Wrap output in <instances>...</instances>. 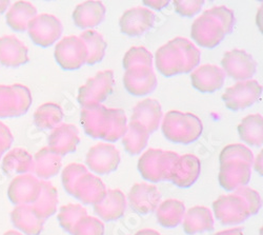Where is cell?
Segmentation results:
<instances>
[{
	"label": "cell",
	"mask_w": 263,
	"mask_h": 235,
	"mask_svg": "<svg viewBox=\"0 0 263 235\" xmlns=\"http://www.w3.org/2000/svg\"><path fill=\"white\" fill-rule=\"evenodd\" d=\"M123 84L129 94L144 96L156 90L158 80L153 67L139 66L129 68L125 71Z\"/></svg>",
	"instance_id": "14"
},
{
	"label": "cell",
	"mask_w": 263,
	"mask_h": 235,
	"mask_svg": "<svg viewBox=\"0 0 263 235\" xmlns=\"http://www.w3.org/2000/svg\"><path fill=\"white\" fill-rule=\"evenodd\" d=\"M262 95V87L257 80L238 81L228 88L222 95L228 109L232 111L246 110L256 103Z\"/></svg>",
	"instance_id": "11"
},
{
	"label": "cell",
	"mask_w": 263,
	"mask_h": 235,
	"mask_svg": "<svg viewBox=\"0 0 263 235\" xmlns=\"http://www.w3.org/2000/svg\"><path fill=\"white\" fill-rule=\"evenodd\" d=\"M135 235H162L160 232L153 230V229H142L138 231Z\"/></svg>",
	"instance_id": "49"
},
{
	"label": "cell",
	"mask_w": 263,
	"mask_h": 235,
	"mask_svg": "<svg viewBox=\"0 0 263 235\" xmlns=\"http://www.w3.org/2000/svg\"><path fill=\"white\" fill-rule=\"evenodd\" d=\"M106 9L101 2H84L73 12L74 24L80 29H92L99 26L105 18Z\"/></svg>",
	"instance_id": "27"
},
{
	"label": "cell",
	"mask_w": 263,
	"mask_h": 235,
	"mask_svg": "<svg viewBox=\"0 0 263 235\" xmlns=\"http://www.w3.org/2000/svg\"><path fill=\"white\" fill-rule=\"evenodd\" d=\"M55 59L63 70H77L86 63L87 50L79 36L62 38L55 47Z\"/></svg>",
	"instance_id": "10"
},
{
	"label": "cell",
	"mask_w": 263,
	"mask_h": 235,
	"mask_svg": "<svg viewBox=\"0 0 263 235\" xmlns=\"http://www.w3.org/2000/svg\"><path fill=\"white\" fill-rule=\"evenodd\" d=\"M118 149L107 142H99L92 147L86 154L85 162L89 169L98 175H106L117 170L120 164Z\"/></svg>",
	"instance_id": "12"
},
{
	"label": "cell",
	"mask_w": 263,
	"mask_h": 235,
	"mask_svg": "<svg viewBox=\"0 0 263 235\" xmlns=\"http://www.w3.org/2000/svg\"><path fill=\"white\" fill-rule=\"evenodd\" d=\"M37 15V9L29 2L13 4L6 14L8 26L15 32H26L30 21Z\"/></svg>",
	"instance_id": "32"
},
{
	"label": "cell",
	"mask_w": 263,
	"mask_h": 235,
	"mask_svg": "<svg viewBox=\"0 0 263 235\" xmlns=\"http://www.w3.org/2000/svg\"><path fill=\"white\" fill-rule=\"evenodd\" d=\"M89 171L87 168L81 164H70L65 167L62 171L61 174V180L64 190L68 192L70 195L73 196V192L76 183L78 179L86 174Z\"/></svg>",
	"instance_id": "41"
},
{
	"label": "cell",
	"mask_w": 263,
	"mask_h": 235,
	"mask_svg": "<svg viewBox=\"0 0 263 235\" xmlns=\"http://www.w3.org/2000/svg\"><path fill=\"white\" fill-rule=\"evenodd\" d=\"M29 50L15 35L0 37V63L8 68H18L28 63Z\"/></svg>",
	"instance_id": "21"
},
{
	"label": "cell",
	"mask_w": 263,
	"mask_h": 235,
	"mask_svg": "<svg viewBox=\"0 0 263 235\" xmlns=\"http://www.w3.org/2000/svg\"><path fill=\"white\" fill-rule=\"evenodd\" d=\"M71 235H104V225L99 219L85 215L77 222Z\"/></svg>",
	"instance_id": "42"
},
{
	"label": "cell",
	"mask_w": 263,
	"mask_h": 235,
	"mask_svg": "<svg viewBox=\"0 0 263 235\" xmlns=\"http://www.w3.org/2000/svg\"><path fill=\"white\" fill-rule=\"evenodd\" d=\"M126 205L125 195L121 190L109 189L106 191L105 197L94 205V212L104 222H114L124 215Z\"/></svg>",
	"instance_id": "24"
},
{
	"label": "cell",
	"mask_w": 263,
	"mask_h": 235,
	"mask_svg": "<svg viewBox=\"0 0 263 235\" xmlns=\"http://www.w3.org/2000/svg\"><path fill=\"white\" fill-rule=\"evenodd\" d=\"M216 219L224 226H237L251 218L245 200L236 193L221 195L213 203Z\"/></svg>",
	"instance_id": "8"
},
{
	"label": "cell",
	"mask_w": 263,
	"mask_h": 235,
	"mask_svg": "<svg viewBox=\"0 0 263 235\" xmlns=\"http://www.w3.org/2000/svg\"><path fill=\"white\" fill-rule=\"evenodd\" d=\"M162 116V108L158 100L146 98L134 106L130 121H137L144 125L151 135L158 130Z\"/></svg>",
	"instance_id": "25"
},
{
	"label": "cell",
	"mask_w": 263,
	"mask_h": 235,
	"mask_svg": "<svg viewBox=\"0 0 263 235\" xmlns=\"http://www.w3.org/2000/svg\"><path fill=\"white\" fill-rule=\"evenodd\" d=\"M153 66V56L144 47L130 48L123 57V68L125 70L134 67Z\"/></svg>",
	"instance_id": "40"
},
{
	"label": "cell",
	"mask_w": 263,
	"mask_h": 235,
	"mask_svg": "<svg viewBox=\"0 0 263 235\" xmlns=\"http://www.w3.org/2000/svg\"><path fill=\"white\" fill-rule=\"evenodd\" d=\"M204 6V2H174L175 11L179 15L184 17H194L198 14L202 7Z\"/></svg>",
	"instance_id": "44"
},
{
	"label": "cell",
	"mask_w": 263,
	"mask_h": 235,
	"mask_svg": "<svg viewBox=\"0 0 263 235\" xmlns=\"http://www.w3.org/2000/svg\"><path fill=\"white\" fill-rule=\"evenodd\" d=\"M236 24L234 12L227 7H214L197 18L192 26L191 35L196 44L214 49L221 44L226 35L231 34Z\"/></svg>",
	"instance_id": "3"
},
{
	"label": "cell",
	"mask_w": 263,
	"mask_h": 235,
	"mask_svg": "<svg viewBox=\"0 0 263 235\" xmlns=\"http://www.w3.org/2000/svg\"><path fill=\"white\" fill-rule=\"evenodd\" d=\"M114 84L115 78L113 71L105 70L98 72L80 87L77 97L78 102L82 108L101 104L113 92Z\"/></svg>",
	"instance_id": "7"
},
{
	"label": "cell",
	"mask_w": 263,
	"mask_h": 235,
	"mask_svg": "<svg viewBox=\"0 0 263 235\" xmlns=\"http://www.w3.org/2000/svg\"><path fill=\"white\" fill-rule=\"evenodd\" d=\"M226 76L221 68L214 65H204L192 72L191 81L196 90L202 93H214L223 87Z\"/></svg>",
	"instance_id": "22"
},
{
	"label": "cell",
	"mask_w": 263,
	"mask_h": 235,
	"mask_svg": "<svg viewBox=\"0 0 263 235\" xmlns=\"http://www.w3.org/2000/svg\"><path fill=\"white\" fill-rule=\"evenodd\" d=\"M27 31L35 45L48 48L60 39L63 27L56 16L43 13L36 15L30 21Z\"/></svg>",
	"instance_id": "9"
},
{
	"label": "cell",
	"mask_w": 263,
	"mask_h": 235,
	"mask_svg": "<svg viewBox=\"0 0 263 235\" xmlns=\"http://www.w3.org/2000/svg\"><path fill=\"white\" fill-rule=\"evenodd\" d=\"M13 140L14 137L11 130L4 122L0 121V159L7 151L10 150Z\"/></svg>",
	"instance_id": "45"
},
{
	"label": "cell",
	"mask_w": 263,
	"mask_h": 235,
	"mask_svg": "<svg viewBox=\"0 0 263 235\" xmlns=\"http://www.w3.org/2000/svg\"><path fill=\"white\" fill-rule=\"evenodd\" d=\"M161 130L171 142L190 144L201 136L203 124L199 117L192 113L170 111L163 117Z\"/></svg>",
	"instance_id": "4"
},
{
	"label": "cell",
	"mask_w": 263,
	"mask_h": 235,
	"mask_svg": "<svg viewBox=\"0 0 263 235\" xmlns=\"http://www.w3.org/2000/svg\"><path fill=\"white\" fill-rule=\"evenodd\" d=\"M219 159H220V165L227 161L238 160L252 166L254 162V154L248 147L240 143H234L229 144L223 149Z\"/></svg>",
	"instance_id": "39"
},
{
	"label": "cell",
	"mask_w": 263,
	"mask_h": 235,
	"mask_svg": "<svg viewBox=\"0 0 263 235\" xmlns=\"http://www.w3.org/2000/svg\"><path fill=\"white\" fill-rule=\"evenodd\" d=\"M201 54L193 42L176 37L160 47L155 55L157 70L165 77L191 73L199 66Z\"/></svg>",
	"instance_id": "2"
},
{
	"label": "cell",
	"mask_w": 263,
	"mask_h": 235,
	"mask_svg": "<svg viewBox=\"0 0 263 235\" xmlns=\"http://www.w3.org/2000/svg\"><path fill=\"white\" fill-rule=\"evenodd\" d=\"M182 225L187 235L209 232L214 229V218L209 208L195 206L185 212Z\"/></svg>",
	"instance_id": "29"
},
{
	"label": "cell",
	"mask_w": 263,
	"mask_h": 235,
	"mask_svg": "<svg viewBox=\"0 0 263 235\" xmlns=\"http://www.w3.org/2000/svg\"><path fill=\"white\" fill-rule=\"evenodd\" d=\"M34 158L25 149L15 148L10 150L3 160V170L8 175L32 174Z\"/></svg>",
	"instance_id": "30"
},
{
	"label": "cell",
	"mask_w": 263,
	"mask_h": 235,
	"mask_svg": "<svg viewBox=\"0 0 263 235\" xmlns=\"http://www.w3.org/2000/svg\"><path fill=\"white\" fill-rule=\"evenodd\" d=\"M41 191V180L34 174L17 175L10 184L8 196L16 206L33 205Z\"/></svg>",
	"instance_id": "15"
},
{
	"label": "cell",
	"mask_w": 263,
	"mask_h": 235,
	"mask_svg": "<svg viewBox=\"0 0 263 235\" xmlns=\"http://www.w3.org/2000/svg\"><path fill=\"white\" fill-rule=\"evenodd\" d=\"M149 133L146 128L137 121H129L122 137V144L129 155H138L147 146Z\"/></svg>",
	"instance_id": "33"
},
{
	"label": "cell",
	"mask_w": 263,
	"mask_h": 235,
	"mask_svg": "<svg viewBox=\"0 0 263 235\" xmlns=\"http://www.w3.org/2000/svg\"><path fill=\"white\" fill-rule=\"evenodd\" d=\"M80 122L86 135L107 142L121 139L127 129V117L122 109L102 104L82 108Z\"/></svg>",
	"instance_id": "1"
},
{
	"label": "cell",
	"mask_w": 263,
	"mask_h": 235,
	"mask_svg": "<svg viewBox=\"0 0 263 235\" xmlns=\"http://www.w3.org/2000/svg\"><path fill=\"white\" fill-rule=\"evenodd\" d=\"M170 2H143V5L154 10H162L167 7Z\"/></svg>",
	"instance_id": "46"
},
{
	"label": "cell",
	"mask_w": 263,
	"mask_h": 235,
	"mask_svg": "<svg viewBox=\"0 0 263 235\" xmlns=\"http://www.w3.org/2000/svg\"><path fill=\"white\" fill-rule=\"evenodd\" d=\"M155 24V14L147 8L136 7L125 11L119 19L120 30L130 37H139L147 33Z\"/></svg>",
	"instance_id": "17"
},
{
	"label": "cell",
	"mask_w": 263,
	"mask_h": 235,
	"mask_svg": "<svg viewBox=\"0 0 263 235\" xmlns=\"http://www.w3.org/2000/svg\"><path fill=\"white\" fill-rule=\"evenodd\" d=\"M106 191L104 183L98 176L87 172L76 183L73 196L82 204L96 205L105 197Z\"/></svg>",
	"instance_id": "23"
},
{
	"label": "cell",
	"mask_w": 263,
	"mask_h": 235,
	"mask_svg": "<svg viewBox=\"0 0 263 235\" xmlns=\"http://www.w3.org/2000/svg\"><path fill=\"white\" fill-rule=\"evenodd\" d=\"M87 50V59L86 65L94 66L96 63L100 62L105 55V50L107 48L106 41L95 30H86L79 36Z\"/></svg>",
	"instance_id": "37"
},
{
	"label": "cell",
	"mask_w": 263,
	"mask_h": 235,
	"mask_svg": "<svg viewBox=\"0 0 263 235\" xmlns=\"http://www.w3.org/2000/svg\"><path fill=\"white\" fill-rule=\"evenodd\" d=\"M4 235H23V234L18 231H15V230H10V231H7Z\"/></svg>",
	"instance_id": "51"
},
{
	"label": "cell",
	"mask_w": 263,
	"mask_h": 235,
	"mask_svg": "<svg viewBox=\"0 0 263 235\" xmlns=\"http://www.w3.org/2000/svg\"><path fill=\"white\" fill-rule=\"evenodd\" d=\"M214 235H245L242 228H231L228 230H223L220 232H217Z\"/></svg>",
	"instance_id": "47"
},
{
	"label": "cell",
	"mask_w": 263,
	"mask_h": 235,
	"mask_svg": "<svg viewBox=\"0 0 263 235\" xmlns=\"http://www.w3.org/2000/svg\"><path fill=\"white\" fill-rule=\"evenodd\" d=\"M234 193L240 195L245 200V202L247 203V205L249 207L251 216L257 214V213L260 211V209L262 207V201H261V197L257 191L246 186V187H240V188L236 189L234 191Z\"/></svg>",
	"instance_id": "43"
},
{
	"label": "cell",
	"mask_w": 263,
	"mask_h": 235,
	"mask_svg": "<svg viewBox=\"0 0 263 235\" xmlns=\"http://www.w3.org/2000/svg\"><path fill=\"white\" fill-rule=\"evenodd\" d=\"M179 155L172 151L161 149H148L138 161V170L141 176L151 183H160L170 180L174 164Z\"/></svg>",
	"instance_id": "5"
},
{
	"label": "cell",
	"mask_w": 263,
	"mask_h": 235,
	"mask_svg": "<svg viewBox=\"0 0 263 235\" xmlns=\"http://www.w3.org/2000/svg\"><path fill=\"white\" fill-rule=\"evenodd\" d=\"M127 201L130 208L138 214L146 215L156 211L161 203V193L154 185L135 184L129 190Z\"/></svg>",
	"instance_id": "16"
},
{
	"label": "cell",
	"mask_w": 263,
	"mask_h": 235,
	"mask_svg": "<svg viewBox=\"0 0 263 235\" xmlns=\"http://www.w3.org/2000/svg\"><path fill=\"white\" fill-rule=\"evenodd\" d=\"M58 205V191L49 180H41V191L37 201L31 205L38 215L48 220L57 212Z\"/></svg>",
	"instance_id": "34"
},
{
	"label": "cell",
	"mask_w": 263,
	"mask_h": 235,
	"mask_svg": "<svg viewBox=\"0 0 263 235\" xmlns=\"http://www.w3.org/2000/svg\"><path fill=\"white\" fill-rule=\"evenodd\" d=\"M32 94L21 83L0 84V118H14L25 115L32 105Z\"/></svg>",
	"instance_id": "6"
},
{
	"label": "cell",
	"mask_w": 263,
	"mask_h": 235,
	"mask_svg": "<svg viewBox=\"0 0 263 235\" xmlns=\"http://www.w3.org/2000/svg\"><path fill=\"white\" fill-rule=\"evenodd\" d=\"M221 65L226 75L238 81L250 80L257 70V62L253 56L240 49L227 52L223 55Z\"/></svg>",
	"instance_id": "13"
},
{
	"label": "cell",
	"mask_w": 263,
	"mask_h": 235,
	"mask_svg": "<svg viewBox=\"0 0 263 235\" xmlns=\"http://www.w3.org/2000/svg\"><path fill=\"white\" fill-rule=\"evenodd\" d=\"M63 111L55 102H47L38 106L34 113V123L42 130H54L61 124Z\"/></svg>",
	"instance_id": "36"
},
{
	"label": "cell",
	"mask_w": 263,
	"mask_h": 235,
	"mask_svg": "<svg viewBox=\"0 0 263 235\" xmlns=\"http://www.w3.org/2000/svg\"><path fill=\"white\" fill-rule=\"evenodd\" d=\"M34 158V175L40 180H48L56 176L61 170L62 157L53 152L49 147L42 148Z\"/></svg>",
	"instance_id": "28"
},
{
	"label": "cell",
	"mask_w": 263,
	"mask_h": 235,
	"mask_svg": "<svg viewBox=\"0 0 263 235\" xmlns=\"http://www.w3.org/2000/svg\"><path fill=\"white\" fill-rule=\"evenodd\" d=\"M85 215H87L86 209L83 208L81 205L69 204L60 208L57 219L60 227L65 232L72 234V231L77 222Z\"/></svg>",
	"instance_id": "38"
},
{
	"label": "cell",
	"mask_w": 263,
	"mask_h": 235,
	"mask_svg": "<svg viewBox=\"0 0 263 235\" xmlns=\"http://www.w3.org/2000/svg\"><path fill=\"white\" fill-rule=\"evenodd\" d=\"M240 139L253 147H261L263 142V119L260 114L245 117L238 125Z\"/></svg>",
	"instance_id": "35"
},
{
	"label": "cell",
	"mask_w": 263,
	"mask_h": 235,
	"mask_svg": "<svg viewBox=\"0 0 263 235\" xmlns=\"http://www.w3.org/2000/svg\"><path fill=\"white\" fill-rule=\"evenodd\" d=\"M11 221L15 228L26 235H39L46 223L31 205L16 206L11 212Z\"/></svg>",
	"instance_id": "26"
},
{
	"label": "cell",
	"mask_w": 263,
	"mask_h": 235,
	"mask_svg": "<svg viewBox=\"0 0 263 235\" xmlns=\"http://www.w3.org/2000/svg\"><path fill=\"white\" fill-rule=\"evenodd\" d=\"M80 142L78 128L71 123H61L49 136V148L53 152L63 157L76 151Z\"/></svg>",
	"instance_id": "20"
},
{
	"label": "cell",
	"mask_w": 263,
	"mask_h": 235,
	"mask_svg": "<svg viewBox=\"0 0 263 235\" xmlns=\"http://www.w3.org/2000/svg\"><path fill=\"white\" fill-rule=\"evenodd\" d=\"M200 173L201 162L198 157L192 154L179 155L173 166L170 182L179 188H190L199 178Z\"/></svg>",
	"instance_id": "18"
},
{
	"label": "cell",
	"mask_w": 263,
	"mask_h": 235,
	"mask_svg": "<svg viewBox=\"0 0 263 235\" xmlns=\"http://www.w3.org/2000/svg\"><path fill=\"white\" fill-rule=\"evenodd\" d=\"M185 206L178 200H166L161 202L156 209V218L158 224L167 229L178 227L185 215Z\"/></svg>",
	"instance_id": "31"
},
{
	"label": "cell",
	"mask_w": 263,
	"mask_h": 235,
	"mask_svg": "<svg viewBox=\"0 0 263 235\" xmlns=\"http://www.w3.org/2000/svg\"><path fill=\"white\" fill-rule=\"evenodd\" d=\"M10 2H0V17L5 12H7V10L10 8Z\"/></svg>",
	"instance_id": "50"
},
{
	"label": "cell",
	"mask_w": 263,
	"mask_h": 235,
	"mask_svg": "<svg viewBox=\"0 0 263 235\" xmlns=\"http://www.w3.org/2000/svg\"><path fill=\"white\" fill-rule=\"evenodd\" d=\"M254 166L257 172H259V174L262 176V152H260V154L257 156L256 159H254Z\"/></svg>",
	"instance_id": "48"
},
{
	"label": "cell",
	"mask_w": 263,
	"mask_h": 235,
	"mask_svg": "<svg viewBox=\"0 0 263 235\" xmlns=\"http://www.w3.org/2000/svg\"><path fill=\"white\" fill-rule=\"evenodd\" d=\"M252 166L243 161H227L220 165L219 171V184L229 191H235L240 187H246L252 176Z\"/></svg>",
	"instance_id": "19"
}]
</instances>
